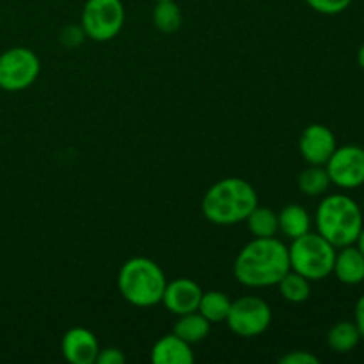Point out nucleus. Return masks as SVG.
Here are the masks:
<instances>
[{
    "label": "nucleus",
    "mask_w": 364,
    "mask_h": 364,
    "mask_svg": "<svg viewBox=\"0 0 364 364\" xmlns=\"http://www.w3.org/2000/svg\"><path fill=\"white\" fill-rule=\"evenodd\" d=\"M290 269L288 247L276 237L252 238L238 252L233 274L247 288L277 287Z\"/></svg>",
    "instance_id": "obj_1"
},
{
    "label": "nucleus",
    "mask_w": 364,
    "mask_h": 364,
    "mask_svg": "<svg viewBox=\"0 0 364 364\" xmlns=\"http://www.w3.org/2000/svg\"><path fill=\"white\" fill-rule=\"evenodd\" d=\"M256 188L242 178H224L206 191L201 201L203 215L215 226H235L245 223L258 206Z\"/></svg>",
    "instance_id": "obj_2"
},
{
    "label": "nucleus",
    "mask_w": 364,
    "mask_h": 364,
    "mask_svg": "<svg viewBox=\"0 0 364 364\" xmlns=\"http://www.w3.org/2000/svg\"><path fill=\"white\" fill-rule=\"evenodd\" d=\"M315 223L316 233L336 249L355 244L364 226L361 208L345 194L326 196L316 208Z\"/></svg>",
    "instance_id": "obj_3"
},
{
    "label": "nucleus",
    "mask_w": 364,
    "mask_h": 364,
    "mask_svg": "<svg viewBox=\"0 0 364 364\" xmlns=\"http://www.w3.org/2000/svg\"><path fill=\"white\" fill-rule=\"evenodd\" d=\"M166 284V274L159 263L144 256H135L124 262L117 274L121 297L137 308H151L160 304Z\"/></svg>",
    "instance_id": "obj_4"
},
{
    "label": "nucleus",
    "mask_w": 364,
    "mask_h": 364,
    "mask_svg": "<svg viewBox=\"0 0 364 364\" xmlns=\"http://www.w3.org/2000/svg\"><path fill=\"white\" fill-rule=\"evenodd\" d=\"M288 256L291 270L309 281H322L333 274L336 247L320 233L308 231L302 237L291 240Z\"/></svg>",
    "instance_id": "obj_5"
},
{
    "label": "nucleus",
    "mask_w": 364,
    "mask_h": 364,
    "mask_svg": "<svg viewBox=\"0 0 364 364\" xmlns=\"http://www.w3.org/2000/svg\"><path fill=\"white\" fill-rule=\"evenodd\" d=\"M124 6L121 0H87L82 9V28L85 38L105 43L116 38L124 25Z\"/></svg>",
    "instance_id": "obj_6"
},
{
    "label": "nucleus",
    "mask_w": 364,
    "mask_h": 364,
    "mask_svg": "<svg viewBox=\"0 0 364 364\" xmlns=\"http://www.w3.org/2000/svg\"><path fill=\"white\" fill-rule=\"evenodd\" d=\"M41 63L36 52L25 46H14L0 53V89L18 92L31 87L39 77Z\"/></svg>",
    "instance_id": "obj_7"
},
{
    "label": "nucleus",
    "mask_w": 364,
    "mask_h": 364,
    "mask_svg": "<svg viewBox=\"0 0 364 364\" xmlns=\"http://www.w3.org/2000/svg\"><path fill=\"white\" fill-rule=\"evenodd\" d=\"M231 333L240 338H256L265 333L272 322V309L256 295H245V297L231 301L230 313L226 318Z\"/></svg>",
    "instance_id": "obj_8"
},
{
    "label": "nucleus",
    "mask_w": 364,
    "mask_h": 364,
    "mask_svg": "<svg viewBox=\"0 0 364 364\" xmlns=\"http://www.w3.org/2000/svg\"><path fill=\"white\" fill-rule=\"evenodd\" d=\"M331 183L345 191H354L364 185V148L355 144L334 149L326 164Z\"/></svg>",
    "instance_id": "obj_9"
},
{
    "label": "nucleus",
    "mask_w": 364,
    "mask_h": 364,
    "mask_svg": "<svg viewBox=\"0 0 364 364\" xmlns=\"http://www.w3.org/2000/svg\"><path fill=\"white\" fill-rule=\"evenodd\" d=\"M336 148L338 144L333 130L320 123L306 127L299 139V151L309 166H326Z\"/></svg>",
    "instance_id": "obj_10"
},
{
    "label": "nucleus",
    "mask_w": 364,
    "mask_h": 364,
    "mask_svg": "<svg viewBox=\"0 0 364 364\" xmlns=\"http://www.w3.org/2000/svg\"><path fill=\"white\" fill-rule=\"evenodd\" d=\"M201 295L203 290L196 281L188 279V277H178L166 284L162 304L173 315H187V313L198 311Z\"/></svg>",
    "instance_id": "obj_11"
},
{
    "label": "nucleus",
    "mask_w": 364,
    "mask_h": 364,
    "mask_svg": "<svg viewBox=\"0 0 364 364\" xmlns=\"http://www.w3.org/2000/svg\"><path fill=\"white\" fill-rule=\"evenodd\" d=\"M63 358L71 364H95L100 352V343L95 333L85 327H73L66 331L60 341Z\"/></svg>",
    "instance_id": "obj_12"
},
{
    "label": "nucleus",
    "mask_w": 364,
    "mask_h": 364,
    "mask_svg": "<svg viewBox=\"0 0 364 364\" xmlns=\"http://www.w3.org/2000/svg\"><path fill=\"white\" fill-rule=\"evenodd\" d=\"M333 274L338 281L348 287H355L364 281V255L358 245H345L336 251Z\"/></svg>",
    "instance_id": "obj_13"
},
{
    "label": "nucleus",
    "mask_w": 364,
    "mask_h": 364,
    "mask_svg": "<svg viewBox=\"0 0 364 364\" xmlns=\"http://www.w3.org/2000/svg\"><path fill=\"white\" fill-rule=\"evenodd\" d=\"M194 359L191 343L174 333L166 334L153 345L151 361L155 364H192Z\"/></svg>",
    "instance_id": "obj_14"
},
{
    "label": "nucleus",
    "mask_w": 364,
    "mask_h": 364,
    "mask_svg": "<svg viewBox=\"0 0 364 364\" xmlns=\"http://www.w3.org/2000/svg\"><path fill=\"white\" fill-rule=\"evenodd\" d=\"M277 223H279L281 233L290 238V240L311 231V215H309V212L304 206L297 205V203L284 206L277 213Z\"/></svg>",
    "instance_id": "obj_15"
},
{
    "label": "nucleus",
    "mask_w": 364,
    "mask_h": 364,
    "mask_svg": "<svg viewBox=\"0 0 364 364\" xmlns=\"http://www.w3.org/2000/svg\"><path fill=\"white\" fill-rule=\"evenodd\" d=\"M361 340V333H359L355 322H348V320L334 323L327 333V345L336 354H348L358 347Z\"/></svg>",
    "instance_id": "obj_16"
},
{
    "label": "nucleus",
    "mask_w": 364,
    "mask_h": 364,
    "mask_svg": "<svg viewBox=\"0 0 364 364\" xmlns=\"http://www.w3.org/2000/svg\"><path fill=\"white\" fill-rule=\"evenodd\" d=\"M210 326L212 323L205 318L199 311L187 313V315L178 316V322L174 323L173 333L185 340L187 343H199V341L206 340L210 334Z\"/></svg>",
    "instance_id": "obj_17"
},
{
    "label": "nucleus",
    "mask_w": 364,
    "mask_h": 364,
    "mask_svg": "<svg viewBox=\"0 0 364 364\" xmlns=\"http://www.w3.org/2000/svg\"><path fill=\"white\" fill-rule=\"evenodd\" d=\"M231 308V299L219 290L203 291L201 301H199L198 311L208 320L210 323L226 322L228 313Z\"/></svg>",
    "instance_id": "obj_18"
},
{
    "label": "nucleus",
    "mask_w": 364,
    "mask_h": 364,
    "mask_svg": "<svg viewBox=\"0 0 364 364\" xmlns=\"http://www.w3.org/2000/svg\"><path fill=\"white\" fill-rule=\"evenodd\" d=\"M279 294L284 301L291 304H302L311 297V281L297 274L295 270H288L283 279L277 283Z\"/></svg>",
    "instance_id": "obj_19"
},
{
    "label": "nucleus",
    "mask_w": 364,
    "mask_h": 364,
    "mask_svg": "<svg viewBox=\"0 0 364 364\" xmlns=\"http://www.w3.org/2000/svg\"><path fill=\"white\" fill-rule=\"evenodd\" d=\"M299 191L309 198L323 196L331 187V178L327 174L326 166H309L299 174Z\"/></svg>",
    "instance_id": "obj_20"
},
{
    "label": "nucleus",
    "mask_w": 364,
    "mask_h": 364,
    "mask_svg": "<svg viewBox=\"0 0 364 364\" xmlns=\"http://www.w3.org/2000/svg\"><path fill=\"white\" fill-rule=\"evenodd\" d=\"M249 231L255 238H269L276 237L279 231V223H277V213L267 206H256L249 217L245 219Z\"/></svg>",
    "instance_id": "obj_21"
},
{
    "label": "nucleus",
    "mask_w": 364,
    "mask_h": 364,
    "mask_svg": "<svg viewBox=\"0 0 364 364\" xmlns=\"http://www.w3.org/2000/svg\"><path fill=\"white\" fill-rule=\"evenodd\" d=\"M181 9L176 4V0H162L156 2L153 9V23L164 34H173L181 27Z\"/></svg>",
    "instance_id": "obj_22"
},
{
    "label": "nucleus",
    "mask_w": 364,
    "mask_h": 364,
    "mask_svg": "<svg viewBox=\"0 0 364 364\" xmlns=\"http://www.w3.org/2000/svg\"><path fill=\"white\" fill-rule=\"evenodd\" d=\"M304 2L316 13L326 14V16H334V14L347 11L354 0H304Z\"/></svg>",
    "instance_id": "obj_23"
},
{
    "label": "nucleus",
    "mask_w": 364,
    "mask_h": 364,
    "mask_svg": "<svg viewBox=\"0 0 364 364\" xmlns=\"http://www.w3.org/2000/svg\"><path fill=\"white\" fill-rule=\"evenodd\" d=\"M85 39V32L82 28V25H68L60 32V43L68 48H73V46L82 45V41Z\"/></svg>",
    "instance_id": "obj_24"
},
{
    "label": "nucleus",
    "mask_w": 364,
    "mask_h": 364,
    "mask_svg": "<svg viewBox=\"0 0 364 364\" xmlns=\"http://www.w3.org/2000/svg\"><path fill=\"white\" fill-rule=\"evenodd\" d=\"M281 364H318L320 359L308 350H291L279 358Z\"/></svg>",
    "instance_id": "obj_25"
},
{
    "label": "nucleus",
    "mask_w": 364,
    "mask_h": 364,
    "mask_svg": "<svg viewBox=\"0 0 364 364\" xmlns=\"http://www.w3.org/2000/svg\"><path fill=\"white\" fill-rule=\"evenodd\" d=\"M124 363H127V355H124L117 347L100 348L98 355H96V364H124Z\"/></svg>",
    "instance_id": "obj_26"
},
{
    "label": "nucleus",
    "mask_w": 364,
    "mask_h": 364,
    "mask_svg": "<svg viewBox=\"0 0 364 364\" xmlns=\"http://www.w3.org/2000/svg\"><path fill=\"white\" fill-rule=\"evenodd\" d=\"M354 322L358 326L359 333H361V338L364 340V295H361L355 304V311H354Z\"/></svg>",
    "instance_id": "obj_27"
},
{
    "label": "nucleus",
    "mask_w": 364,
    "mask_h": 364,
    "mask_svg": "<svg viewBox=\"0 0 364 364\" xmlns=\"http://www.w3.org/2000/svg\"><path fill=\"white\" fill-rule=\"evenodd\" d=\"M358 64L361 66V70H364V43L361 45V48H359V52H358Z\"/></svg>",
    "instance_id": "obj_28"
},
{
    "label": "nucleus",
    "mask_w": 364,
    "mask_h": 364,
    "mask_svg": "<svg viewBox=\"0 0 364 364\" xmlns=\"http://www.w3.org/2000/svg\"><path fill=\"white\" fill-rule=\"evenodd\" d=\"M355 244H358L359 251H361L363 255H364V226H363V230H361V235H359V238H358V242H355Z\"/></svg>",
    "instance_id": "obj_29"
},
{
    "label": "nucleus",
    "mask_w": 364,
    "mask_h": 364,
    "mask_svg": "<svg viewBox=\"0 0 364 364\" xmlns=\"http://www.w3.org/2000/svg\"><path fill=\"white\" fill-rule=\"evenodd\" d=\"M155 2H162V0H155Z\"/></svg>",
    "instance_id": "obj_30"
}]
</instances>
